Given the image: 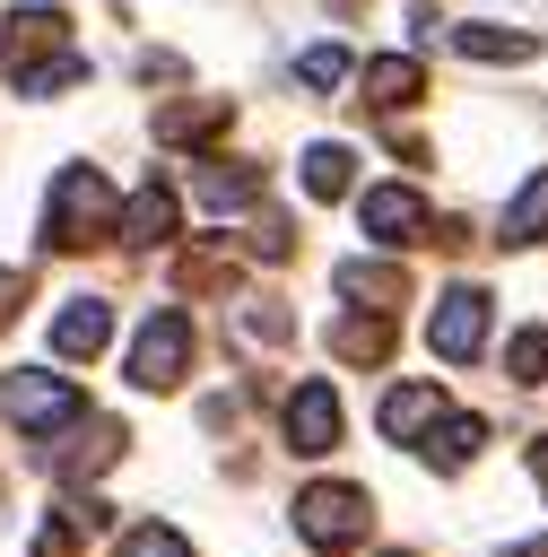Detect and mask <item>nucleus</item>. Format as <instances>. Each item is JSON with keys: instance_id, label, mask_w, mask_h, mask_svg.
Instances as JSON below:
<instances>
[{"instance_id": "2", "label": "nucleus", "mask_w": 548, "mask_h": 557, "mask_svg": "<svg viewBox=\"0 0 548 557\" xmlns=\"http://www.w3.org/2000/svg\"><path fill=\"white\" fill-rule=\"evenodd\" d=\"M0 409H9L26 435H61V426H78V418H87V392H78L70 374L9 366V374H0Z\"/></svg>"}, {"instance_id": "4", "label": "nucleus", "mask_w": 548, "mask_h": 557, "mask_svg": "<svg viewBox=\"0 0 548 557\" xmlns=\"http://www.w3.org/2000/svg\"><path fill=\"white\" fill-rule=\"evenodd\" d=\"M191 374V322L174 313V305H157L148 322H139V339H130V383L139 392H174Z\"/></svg>"}, {"instance_id": "9", "label": "nucleus", "mask_w": 548, "mask_h": 557, "mask_svg": "<svg viewBox=\"0 0 548 557\" xmlns=\"http://www.w3.org/2000/svg\"><path fill=\"white\" fill-rule=\"evenodd\" d=\"M104 339H113V305H104V296H70V305L52 313V348H61V357H96Z\"/></svg>"}, {"instance_id": "6", "label": "nucleus", "mask_w": 548, "mask_h": 557, "mask_svg": "<svg viewBox=\"0 0 548 557\" xmlns=\"http://www.w3.org/2000/svg\"><path fill=\"white\" fill-rule=\"evenodd\" d=\"M357 218H365V235L374 244H418L435 218H426V191H409V183H374L365 200H357Z\"/></svg>"}, {"instance_id": "12", "label": "nucleus", "mask_w": 548, "mask_h": 557, "mask_svg": "<svg viewBox=\"0 0 548 557\" xmlns=\"http://www.w3.org/2000/svg\"><path fill=\"white\" fill-rule=\"evenodd\" d=\"M365 96H374L383 113H400V104L426 96V70H418L409 52H383V61H365Z\"/></svg>"}, {"instance_id": "17", "label": "nucleus", "mask_w": 548, "mask_h": 557, "mask_svg": "<svg viewBox=\"0 0 548 557\" xmlns=\"http://www.w3.org/2000/svg\"><path fill=\"white\" fill-rule=\"evenodd\" d=\"M61 26H70L61 9H17V17H9V35H0V44H9V70H17V52H70V44H61Z\"/></svg>"}, {"instance_id": "7", "label": "nucleus", "mask_w": 548, "mask_h": 557, "mask_svg": "<svg viewBox=\"0 0 548 557\" xmlns=\"http://www.w3.org/2000/svg\"><path fill=\"white\" fill-rule=\"evenodd\" d=\"M287 444H296V453H331V444H339V392H331L322 374H304V383L287 392Z\"/></svg>"}, {"instance_id": "21", "label": "nucleus", "mask_w": 548, "mask_h": 557, "mask_svg": "<svg viewBox=\"0 0 548 557\" xmlns=\"http://www.w3.org/2000/svg\"><path fill=\"white\" fill-rule=\"evenodd\" d=\"M548 235V165L513 191V209H505V244H539Z\"/></svg>"}, {"instance_id": "11", "label": "nucleus", "mask_w": 548, "mask_h": 557, "mask_svg": "<svg viewBox=\"0 0 548 557\" xmlns=\"http://www.w3.org/2000/svg\"><path fill=\"white\" fill-rule=\"evenodd\" d=\"M435 418H444V392H435V383H400V392L383 400V435H391V444H418Z\"/></svg>"}, {"instance_id": "3", "label": "nucleus", "mask_w": 548, "mask_h": 557, "mask_svg": "<svg viewBox=\"0 0 548 557\" xmlns=\"http://www.w3.org/2000/svg\"><path fill=\"white\" fill-rule=\"evenodd\" d=\"M365 522H374V505H365V487H348V479H313V487L296 496V531H304L322 557L357 548V540H365Z\"/></svg>"}, {"instance_id": "13", "label": "nucleus", "mask_w": 548, "mask_h": 557, "mask_svg": "<svg viewBox=\"0 0 548 557\" xmlns=\"http://www.w3.org/2000/svg\"><path fill=\"white\" fill-rule=\"evenodd\" d=\"M226 113H235L226 96H191V104H165V113H157V139H165V148H191V139L226 131Z\"/></svg>"}, {"instance_id": "16", "label": "nucleus", "mask_w": 548, "mask_h": 557, "mask_svg": "<svg viewBox=\"0 0 548 557\" xmlns=\"http://www.w3.org/2000/svg\"><path fill=\"white\" fill-rule=\"evenodd\" d=\"M478 444H487V418H470V409L426 426V453H435V470H470V461H478Z\"/></svg>"}, {"instance_id": "19", "label": "nucleus", "mask_w": 548, "mask_h": 557, "mask_svg": "<svg viewBox=\"0 0 548 557\" xmlns=\"http://www.w3.org/2000/svg\"><path fill=\"white\" fill-rule=\"evenodd\" d=\"M113 453H122V426H113V418H96V426H87L70 453H52V470H61V479H96Z\"/></svg>"}, {"instance_id": "26", "label": "nucleus", "mask_w": 548, "mask_h": 557, "mask_svg": "<svg viewBox=\"0 0 548 557\" xmlns=\"http://www.w3.org/2000/svg\"><path fill=\"white\" fill-rule=\"evenodd\" d=\"M17 296H26V278H17V270H0V322L17 313Z\"/></svg>"}, {"instance_id": "18", "label": "nucleus", "mask_w": 548, "mask_h": 557, "mask_svg": "<svg viewBox=\"0 0 548 557\" xmlns=\"http://www.w3.org/2000/svg\"><path fill=\"white\" fill-rule=\"evenodd\" d=\"M331 348H339L348 366H383V357H391V322H383V313H348V322L331 331Z\"/></svg>"}, {"instance_id": "10", "label": "nucleus", "mask_w": 548, "mask_h": 557, "mask_svg": "<svg viewBox=\"0 0 548 557\" xmlns=\"http://www.w3.org/2000/svg\"><path fill=\"white\" fill-rule=\"evenodd\" d=\"M452 52H470V61H531V52H539V35L496 26V17H461V26H452Z\"/></svg>"}, {"instance_id": "8", "label": "nucleus", "mask_w": 548, "mask_h": 557, "mask_svg": "<svg viewBox=\"0 0 548 557\" xmlns=\"http://www.w3.org/2000/svg\"><path fill=\"white\" fill-rule=\"evenodd\" d=\"M174 226H183V200H174L157 174H148V183H139V191L113 209V235H122V244H165Z\"/></svg>"}, {"instance_id": "1", "label": "nucleus", "mask_w": 548, "mask_h": 557, "mask_svg": "<svg viewBox=\"0 0 548 557\" xmlns=\"http://www.w3.org/2000/svg\"><path fill=\"white\" fill-rule=\"evenodd\" d=\"M96 235H113V183L96 165H61L52 200H43V244L52 252H87Z\"/></svg>"}, {"instance_id": "14", "label": "nucleus", "mask_w": 548, "mask_h": 557, "mask_svg": "<svg viewBox=\"0 0 548 557\" xmlns=\"http://www.w3.org/2000/svg\"><path fill=\"white\" fill-rule=\"evenodd\" d=\"M191 191H200L217 218H226V209H252V200H261V165H226V157H217V165L191 174Z\"/></svg>"}, {"instance_id": "24", "label": "nucleus", "mask_w": 548, "mask_h": 557, "mask_svg": "<svg viewBox=\"0 0 548 557\" xmlns=\"http://www.w3.org/2000/svg\"><path fill=\"white\" fill-rule=\"evenodd\" d=\"M122 557H191V540L174 522H130L122 531Z\"/></svg>"}, {"instance_id": "25", "label": "nucleus", "mask_w": 548, "mask_h": 557, "mask_svg": "<svg viewBox=\"0 0 548 557\" xmlns=\"http://www.w3.org/2000/svg\"><path fill=\"white\" fill-rule=\"evenodd\" d=\"M505 366H513V383H539V374H548V322H531V331H513V348H505Z\"/></svg>"}, {"instance_id": "15", "label": "nucleus", "mask_w": 548, "mask_h": 557, "mask_svg": "<svg viewBox=\"0 0 548 557\" xmlns=\"http://www.w3.org/2000/svg\"><path fill=\"white\" fill-rule=\"evenodd\" d=\"M339 296H357L365 313H383V305H400V296H409V278H400L391 261H339Z\"/></svg>"}, {"instance_id": "5", "label": "nucleus", "mask_w": 548, "mask_h": 557, "mask_svg": "<svg viewBox=\"0 0 548 557\" xmlns=\"http://www.w3.org/2000/svg\"><path fill=\"white\" fill-rule=\"evenodd\" d=\"M478 339H487V287H444L435 313H426V348H435L444 366H470Z\"/></svg>"}, {"instance_id": "23", "label": "nucleus", "mask_w": 548, "mask_h": 557, "mask_svg": "<svg viewBox=\"0 0 548 557\" xmlns=\"http://www.w3.org/2000/svg\"><path fill=\"white\" fill-rule=\"evenodd\" d=\"M348 70H357V61H348L339 44H304V52H296V78H304V87H322V96H331V87H348Z\"/></svg>"}, {"instance_id": "28", "label": "nucleus", "mask_w": 548, "mask_h": 557, "mask_svg": "<svg viewBox=\"0 0 548 557\" xmlns=\"http://www.w3.org/2000/svg\"><path fill=\"white\" fill-rule=\"evenodd\" d=\"M505 557H548V540H531V548H505Z\"/></svg>"}, {"instance_id": "29", "label": "nucleus", "mask_w": 548, "mask_h": 557, "mask_svg": "<svg viewBox=\"0 0 548 557\" xmlns=\"http://www.w3.org/2000/svg\"><path fill=\"white\" fill-rule=\"evenodd\" d=\"M391 557H400V548H391Z\"/></svg>"}, {"instance_id": "27", "label": "nucleus", "mask_w": 548, "mask_h": 557, "mask_svg": "<svg viewBox=\"0 0 548 557\" xmlns=\"http://www.w3.org/2000/svg\"><path fill=\"white\" fill-rule=\"evenodd\" d=\"M531 479H539V496H548V435L531 444Z\"/></svg>"}, {"instance_id": "20", "label": "nucleus", "mask_w": 548, "mask_h": 557, "mask_svg": "<svg viewBox=\"0 0 548 557\" xmlns=\"http://www.w3.org/2000/svg\"><path fill=\"white\" fill-rule=\"evenodd\" d=\"M348 174H357V157H348L339 139H313V148H304V191H313V200H339Z\"/></svg>"}, {"instance_id": "22", "label": "nucleus", "mask_w": 548, "mask_h": 557, "mask_svg": "<svg viewBox=\"0 0 548 557\" xmlns=\"http://www.w3.org/2000/svg\"><path fill=\"white\" fill-rule=\"evenodd\" d=\"M87 78V61L78 52H52V61H26L17 70V96H61V87H78Z\"/></svg>"}]
</instances>
